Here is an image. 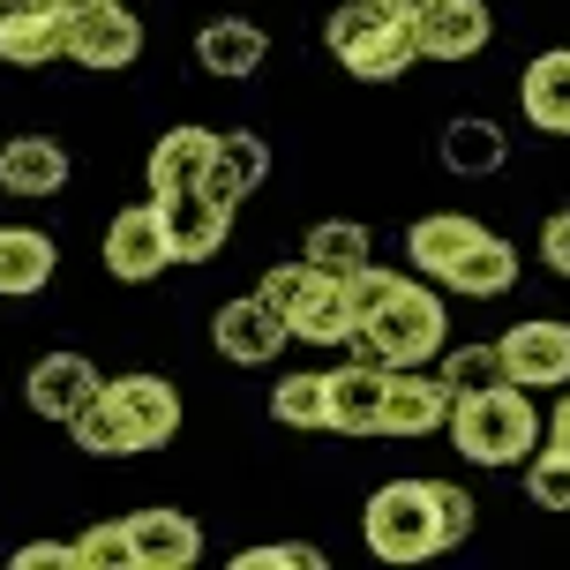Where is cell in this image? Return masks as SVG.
<instances>
[{"label": "cell", "instance_id": "obj_1", "mask_svg": "<svg viewBox=\"0 0 570 570\" xmlns=\"http://www.w3.org/2000/svg\"><path fill=\"white\" fill-rule=\"evenodd\" d=\"M361 533L383 563H428L473 533V495L458 481H383L361 511Z\"/></svg>", "mask_w": 570, "mask_h": 570}, {"label": "cell", "instance_id": "obj_2", "mask_svg": "<svg viewBox=\"0 0 570 570\" xmlns=\"http://www.w3.org/2000/svg\"><path fill=\"white\" fill-rule=\"evenodd\" d=\"M345 345H353V361H375V368H428V361L451 345V315H443V301H435L428 285L405 278L368 323H353Z\"/></svg>", "mask_w": 570, "mask_h": 570}, {"label": "cell", "instance_id": "obj_3", "mask_svg": "<svg viewBox=\"0 0 570 570\" xmlns=\"http://www.w3.org/2000/svg\"><path fill=\"white\" fill-rule=\"evenodd\" d=\"M451 443L465 465H525L533 443H541V421H533V399L518 383H495V391H473V399H451Z\"/></svg>", "mask_w": 570, "mask_h": 570}, {"label": "cell", "instance_id": "obj_4", "mask_svg": "<svg viewBox=\"0 0 570 570\" xmlns=\"http://www.w3.org/2000/svg\"><path fill=\"white\" fill-rule=\"evenodd\" d=\"M323 38H331L338 68H345V76H361V83H391V76H405V68L421 60L413 23H399V16L375 8V0H338L331 23H323Z\"/></svg>", "mask_w": 570, "mask_h": 570}, {"label": "cell", "instance_id": "obj_5", "mask_svg": "<svg viewBox=\"0 0 570 570\" xmlns=\"http://www.w3.org/2000/svg\"><path fill=\"white\" fill-rule=\"evenodd\" d=\"M495 353H503V375H511L518 391H563L570 383V323H556V315L511 323L495 338Z\"/></svg>", "mask_w": 570, "mask_h": 570}, {"label": "cell", "instance_id": "obj_6", "mask_svg": "<svg viewBox=\"0 0 570 570\" xmlns=\"http://www.w3.org/2000/svg\"><path fill=\"white\" fill-rule=\"evenodd\" d=\"M210 345H218V361H233V368H271L285 345H293V331H285V315L263 293H240V301H226V308L210 315Z\"/></svg>", "mask_w": 570, "mask_h": 570}, {"label": "cell", "instance_id": "obj_7", "mask_svg": "<svg viewBox=\"0 0 570 570\" xmlns=\"http://www.w3.org/2000/svg\"><path fill=\"white\" fill-rule=\"evenodd\" d=\"M106 271H114L120 285H150L158 271H173V240H166V210H158V196L128 203L114 226H106Z\"/></svg>", "mask_w": 570, "mask_h": 570}, {"label": "cell", "instance_id": "obj_8", "mask_svg": "<svg viewBox=\"0 0 570 570\" xmlns=\"http://www.w3.org/2000/svg\"><path fill=\"white\" fill-rule=\"evenodd\" d=\"M98 391H106V375L90 368L83 353H46V361H38V368L23 375V399H30V413H38V421H76V413H83L90 399H98Z\"/></svg>", "mask_w": 570, "mask_h": 570}, {"label": "cell", "instance_id": "obj_9", "mask_svg": "<svg viewBox=\"0 0 570 570\" xmlns=\"http://www.w3.org/2000/svg\"><path fill=\"white\" fill-rule=\"evenodd\" d=\"M68 60H83V68H128L142 53V23L128 0H106V8H90V16H68Z\"/></svg>", "mask_w": 570, "mask_h": 570}, {"label": "cell", "instance_id": "obj_10", "mask_svg": "<svg viewBox=\"0 0 570 570\" xmlns=\"http://www.w3.org/2000/svg\"><path fill=\"white\" fill-rule=\"evenodd\" d=\"M106 399L120 405V421L136 428V451H158V443L180 435V391H173L166 375H150V368L114 375V383H106Z\"/></svg>", "mask_w": 570, "mask_h": 570}, {"label": "cell", "instance_id": "obj_11", "mask_svg": "<svg viewBox=\"0 0 570 570\" xmlns=\"http://www.w3.org/2000/svg\"><path fill=\"white\" fill-rule=\"evenodd\" d=\"M451 421V383L428 368H391L383 375V435H435Z\"/></svg>", "mask_w": 570, "mask_h": 570}, {"label": "cell", "instance_id": "obj_12", "mask_svg": "<svg viewBox=\"0 0 570 570\" xmlns=\"http://www.w3.org/2000/svg\"><path fill=\"white\" fill-rule=\"evenodd\" d=\"M263 180H271V142H263L256 128H233V136H218V150H210V173H203V196L218 203V210H240V203L256 196Z\"/></svg>", "mask_w": 570, "mask_h": 570}, {"label": "cell", "instance_id": "obj_13", "mask_svg": "<svg viewBox=\"0 0 570 570\" xmlns=\"http://www.w3.org/2000/svg\"><path fill=\"white\" fill-rule=\"evenodd\" d=\"M68 46V23L53 16V0H0V60L8 68H46Z\"/></svg>", "mask_w": 570, "mask_h": 570}, {"label": "cell", "instance_id": "obj_14", "mask_svg": "<svg viewBox=\"0 0 570 570\" xmlns=\"http://www.w3.org/2000/svg\"><path fill=\"white\" fill-rule=\"evenodd\" d=\"M158 210H166V240H173V263H210L218 248H226V233H233V210H218V203L203 196V188H180V196H158Z\"/></svg>", "mask_w": 570, "mask_h": 570}, {"label": "cell", "instance_id": "obj_15", "mask_svg": "<svg viewBox=\"0 0 570 570\" xmlns=\"http://www.w3.org/2000/svg\"><path fill=\"white\" fill-rule=\"evenodd\" d=\"M488 38H495V16H488L481 0H443V8H428L421 23H413L421 60H473Z\"/></svg>", "mask_w": 570, "mask_h": 570}, {"label": "cell", "instance_id": "obj_16", "mask_svg": "<svg viewBox=\"0 0 570 570\" xmlns=\"http://www.w3.org/2000/svg\"><path fill=\"white\" fill-rule=\"evenodd\" d=\"M128 548H136V570H188L203 556V525L188 511H136Z\"/></svg>", "mask_w": 570, "mask_h": 570}, {"label": "cell", "instance_id": "obj_17", "mask_svg": "<svg viewBox=\"0 0 570 570\" xmlns=\"http://www.w3.org/2000/svg\"><path fill=\"white\" fill-rule=\"evenodd\" d=\"M196 60L218 83H240V76H256L263 60H271V38H263V23H248V16H210V23L196 30Z\"/></svg>", "mask_w": 570, "mask_h": 570}, {"label": "cell", "instance_id": "obj_18", "mask_svg": "<svg viewBox=\"0 0 570 570\" xmlns=\"http://www.w3.org/2000/svg\"><path fill=\"white\" fill-rule=\"evenodd\" d=\"M210 150H218V128H196V120L166 128V136L150 142V196L203 188V173H210Z\"/></svg>", "mask_w": 570, "mask_h": 570}, {"label": "cell", "instance_id": "obj_19", "mask_svg": "<svg viewBox=\"0 0 570 570\" xmlns=\"http://www.w3.org/2000/svg\"><path fill=\"white\" fill-rule=\"evenodd\" d=\"M0 188L8 196H60L68 188V150H60V136L0 142Z\"/></svg>", "mask_w": 570, "mask_h": 570}, {"label": "cell", "instance_id": "obj_20", "mask_svg": "<svg viewBox=\"0 0 570 570\" xmlns=\"http://www.w3.org/2000/svg\"><path fill=\"white\" fill-rule=\"evenodd\" d=\"M383 375L375 361H345L338 375H323L331 383V428L338 435H383Z\"/></svg>", "mask_w": 570, "mask_h": 570}, {"label": "cell", "instance_id": "obj_21", "mask_svg": "<svg viewBox=\"0 0 570 570\" xmlns=\"http://www.w3.org/2000/svg\"><path fill=\"white\" fill-rule=\"evenodd\" d=\"M60 271L53 240L38 226H0V301H30V293H46Z\"/></svg>", "mask_w": 570, "mask_h": 570}, {"label": "cell", "instance_id": "obj_22", "mask_svg": "<svg viewBox=\"0 0 570 570\" xmlns=\"http://www.w3.org/2000/svg\"><path fill=\"white\" fill-rule=\"evenodd\" d=\"M443 285L465 293V301H495V293H511V285H518V248L503 240V233H481V240L443 271Z\"/></svg>", "mask_w": 570, "mask_h": 570}, {"label": "cell", "instance_id": "obj_23", "mask_svg": "<svg viewBox=\"0 0 570 570\" xmlns=\"http://www.w3.org/2000/svg\"><path fill=\"white\" fill-rule=\"evenodd\" d=\"M473 240H481V226H473L465 210H428L421 226L405 233V263H413L421 278H443V271H451Z\"/></svg>", "mask_w": 570, "mask_h": 570}, {"label": "cell", "instance_id": "obj_24", "mask_svg": "<svg viewBox=\"0 0 570 570\" xmlns=\"http://www.w3.org/2000/svg\"><path fill=\"white\" fill-rule=\"evenodd\" d=\"M518 106L541 136H570V53H541L518 83Z\"/></svg>", "mask_w": 570, "mask_h": 570}, {"label": "cell", "instance_id": "obj_25", "mask_svg": "<svg viewBox=\"0 0 570 570\" xmlns=\"http://www.w3.org/2000/svg\"><path fill=\"white\" fill-rule=\"evenodd\" d=\"M503 158H511V136H503L495 120H451V128H443V166H451L458 180L503 173Z\"/></svg>", "mask_w": 570, "mask_h": 570}, {"label": "cell", "instance_id": "obj_26", "mask_svg": "<svg viewBox=\"0 0 570 570\" xmlns=\"http://www.w3.org/2000/svg\"><path fill=\"white\" fill-rule=\"evenodd\" d=\"M285 331H293L301 345H345V338H353V308H345V285H338V278H323L308 301H301V308L285 315Z\"/></svg>", "mask_w": 570, "mask_h": 570}, {"label": "cell", "instance_id": "obj_27", "mask_svg": "<svg viewBox=\"0 0 570 570\" xmlns=\"http://www.w3.org/2000/svg\"><path fill=\"white\" fill-rule=\"evenodd\" d=\"M368 226H361V218H323V226L308 233V263L315 271H323V278H345V271H361V263H368Z\"/></svg>", "mask_w": 570, "mask_h": 570}, {"label": "cell", "instance_id": "obj_28", "mask_svg": "<svg viewBox=\"0 0 570 570\" xmlns=\"http://www.w3.org/2000/svg\"><path fill=\"white\" fill-rule=\"evenodd\" d=\"M68 435H76V451H90V458H136V428L120 421V405L106 399V391L68 421Z\"/></svg>", "mask_w": 570, "mask_h": 570}, {"label": "cell", "instance_id": "obj_29", "mask_svg": "<svg viewBox=\"0 0 570 570\" xmlns=\"http://www.w3.org/2000/svg\"><path fill=\"white\" fill-rule=\"evenodd\" d=\"M271 421L278 428H331V383L323 375H278L271 383Z\"/></svg>", "mask_w": 570, "mask_h": 570}, {"label": "cell", "instance_id": "obj_30", "mask_svg": "<svg viewBox=\"0 0 570 570\" xmlns=\"http://www.w3.org/2000/svg\"><path fill=\"white\" fill-rule=\"evenodd\" d=\"M435 361H443L435 375L451 383V399H473V391H495V383H511V375H503V353H495V345H443Z\"/></svg>", "mask_w": 570, "mask_h": 570}, {"label": "cell", "instance_id": "obj_31", "mask_svg": "<svg viewBox=\"0 0 570 570\" xmlns=\"http://www.w3.org/2000/svg\"><path fill=\"white\" fill-rule=\"evenodd\" d=\"M525 495H533V511H570V451L563 443L525 458Z\"/></svg>", "mask_w": 570, "mask_h": 570}, {"label": "cell", "instance_id": "obj_32", "mask_svg": "<svg viewBox=\"0 0 570 570\" xmlns=\"http://www.w3.org/2000/svg\"><path fill=\"white\" fill-rule=\"evenodd\" d=\"M338 285H345V308H353V323H368V315L405 285V271H375V263H361V271H345Z\"/></svg>", "mask_w": 570, "mask_h": 570}, {"label": "cell", "instance_id": "obj_33", "mask_svg": "<svg viewBox=\"0 0 570 570\" xmlns=\"http://www.w3.org/2000/svg\"><path fill=\"white\" fill-rule=\"evenodd\" d=\"M76 570H136L128 525H90L83 541H76Z\"/></svg>", "mask_w": 570, "mask_h": 570}, {"label": "cell", "instance_id": "obj_34", "mask_svg": "<svg viewBox=\"0 0 570 570\" xmlns=\"http://www.w3.org/2000/svg\"><path fill=\"white\" fill-rule=\"evenodd\" d=\"M315 285H323V271H315V263L301 256V263H278V271L263 278V301H271L278 315H293V308H301V301L315 293Z\"/></svg>", "mask_w": 570, "mask_h": 570}, {"label": "cell", "instance_id": "obj_35", "mask_svg": "<svg viewBox=\"0 0 570 570\" xmlns=\"http://www.w3.org/2000/svg\"><path fill=\"white\" fill-rule=\"evenodd\" d=\"M233 570H323V548L308 541H271V548H240Z\"/></svg>", "mask_w": 570, "mask_h": 570}, {"label": "cell", "instance_id": "obj_36", "mask_svg": "<svg viewBox=\"0 0 570 570\" xmlns=\"http://www.w3.org/2000/svg\"><path fill=\"white\" fill-rule=\"evenodd\" d=\"M541 263L556 271V278H570V210H556L541 226Z\"/></svg>", "mask_w": 570, "mask_h": 570}, {"label": "cell", "instance_id": "obj_37", "mask_svg": "<svg viewBox=\"0 0 570 570\" xmlns=\"http://www.w3.org/2000/svg\"><path fill=\"white\" fill-rule=\"evenodd\" d=\"M76 570V541H30V548H16V570Z\"/></svg>", "mask_w": 570, "mask_h": 570}, {"label": "cell", "instance_id": "obj_38", "mask_svg": "<svg viewBox=\"0 0 570 570\" xmlns=\"http://www.w3.org/2000/svg\"><path fill=\"white\" fill-rule=\"evenodd\" d=\"M375 8H391V16H399V23H421L428 8H443V0H375Z\"/></svg>", "mask_w": 570, "mask_h": 570}, {"label": "cell", "instance_id": "obj_39", "mask_svg": "<svg viewBox=\"0 0 570 570\" xmlns=\"http://www.w3.org/2000/svg\"><path fill=\"white\" fill-rule=\"evenodd\" d=\"M548 443H563V451H570V383H563V405H556V428H548Z\"/></svg>", "mask_w": 570, "mask_h": 570}, {"label": "cell", "instance_id": "obj_40", "mask_svg": "<svg viewBox=\"0 0 570 570\" xmlns=\"http://www.w3.org/2000/svg\"><path fill=\"white\" fill-rule=\"evenodd\" d=\"M90 8H106V0H53V16L68 23V16H90Z\"/></svg>", "mask_w": 570, "mask_h": 570}]
</instances>
